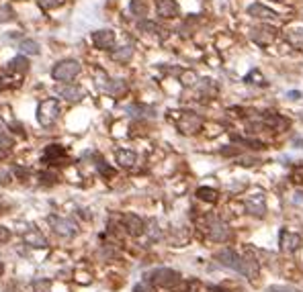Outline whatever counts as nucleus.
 Returning a JSON list of instances; mask_svg holds the SVG:
<instances>
[{"mask_svg":"<svg viewBox=\"0 0 303 292\" xmlns=\"http://www.w3.org/2000/svg\"><path fill=\"white\" fill-rule=\"evenodd\" d=\"M152 284H156V286H162V288H170V290H180V274L174 272V270H170V268H158L152 272Z\"/></svg>","mask_w":303,"mask_h":292,"instance_id":"obj_1","label":"nucleus"},{"mask_svg":"<svg viewBox=\"0 0 303 292\" xmlns=\"http://www.w3.org/2000/svg\"><path fill=\"white\" fill-rule=\"evenodd\" d=\"M82 70V65L80 61L76 59H64L60 63L54 65V70H52V78L58 80V82H72Z\"/></svg>","mask_w":303,"mask_h":292,"instance_id":"obj_2","label":"nucleus"},{"mask_svg":"<svg viewBox=\"0 0 303 292\" xmlns=\"http://www.w3.org/2000/svg\"><path fill=\"white\" fill-rule=\"evenodd\" d=\"M58 115H60V104L54 98L43 100L39 104V108H37V121H39L41 127H52L56 123Z\"/></svg>","mask_w":303,"mask_h":292,"instance_id":"obj_3","label":"nucleus"},{"mask_svg":"<svg viewBox=\"0 0 303 292\" xmlns=\"http://www.w3.org/2000/svg\"><path fill=\"white\" fill-rule=\"evenodd\" d=\"M48 223L52 225V229H54L60 237L72 239V237H76V233H78V227H76V225H74L70 219H64V217L52 215V217H48Z\"/></svg>","mask_w":303,"mask_h":292,"instance_id":"obj_4","label":"nucleus"},{"mask_svg":"<svg viewBox=\"0 0 303 292\" xmlns=\"http://www.w3.org/2000/svg\"><path fill=\"white\" fill-rule=\"evenodd\" d=\"M203 121L199 115H194V112H180V117L176 119V129L184 135H192L201 129Z\"/></svg>","mask_w":303,"mask_h":292,"instance_id":"obj_5","label":"nucleus"},{"mask_svg":"<svg viewBox=\"0 0 303 292\" xmlns=\"http://www.w3.org/2000/svg\"><path fill=\"white\" fill-rule=\"evenodd\" d=\"M276 29L270 27V25H256L252 31H250V37L254 43L262 45V47H266V45H270L274 39H276Z\"/></svg>","mask_w":303,"mask_h":292,"instance_id":"obj_6","label":"nucleus"},{"mask_svg":"<svg viewBox=\"0 0 303 292\" xmlns=\"http://www.w3.org/2000/svg\"><path fill=\"white\" fill-rule=\"evenodd\" d=\"M209 237L218 243H224L230 239V227L218 217H209Z\"/></svg>","mask_w":303,"mask_h":292,"instance_id":"obj_7","label":"nucleus"},{"mask_svg":"<svg viewBox=\"0 0 303 292\" xmlns=\"http://www.w3.org/2000/svg\"><path fill=\"white\" fill-rule=\"evenodd\" d=\"M215 260H218L222 266L234 270V272H240L242 274V256H238L234 250H222L215 254Z\"/></svg>","mask_w":303,"mask_h":292,"instance_id":"obj_8","label":"nucleus"},{"mask_svg":"<svg viewBox=\"0 0 303 292\" xmlns=\"http://www.w3.org/2000/svg\"><path fill=\"white\" fill-rule=\"evenodd\" d=\"M92 41H94V45H96L98 49L111 51V49L115 47V43H117V35H115V31H111V29H100V31H96V33L92 35Z\"/></svg>","mask_w":303,"mask_h":292,"instance_id":"obj_9","label":"nucleus"},{"mask_svg":"<svg viewBox=\"0 0 303 292\" xmlns=\"http://www.w3.org/2000/svg\"><path fill=\"white\" fill-rule=\"evenodd\" d=\"M244 207H246V211H248L250 215H254V217H264V215H266V200H264V194H262V192L252 194L250 198H246Z\"/></svg>","mask_w":303,"mask_h":292,"instance_id":"obj_10","label":"nucleus"},{"mask_svg":"<svg viewBox=\"0 0 303 292\" xmlns=\"http://www.w3.org/2000/svg\"><path fill=\"white\" fill-rule=\"evenodd\" d=\"M43 157H46V162H50L52 166H64L68 162V153L62 145H48Z\"/></svg>","mask_w":303,"mask_h":292,"instance_id":"obj_11","label":"nucleus"},{"mask_svg":"<svg viewBox=\"0 0 303 292\" xmlns=\"http://www.w3.org/2000/svg\"><path fill=\"white\" fill-rule=\"evenodd\" d=\"M280 250L283 252H289V254H293V252H297L299 247H301V243H303V237L299 235V233H291V231H280Z\"/></svg>","mask_w":303,"mask_h":292,"instance_id":"obj_12","label":"nucleus"},{"mask_svg":"<svg viewBox=\"0 0 303 292\" xmlns=\"http://www.w3.org/2000/svg\"><path fill=\"white\" fill-rule=\"evenodd\" d=\"M56 92L62 96V98H66L68 102H78L84 98V88L76 86V84H62L56 88Z\"/></svg>","mask_w":303,"mask_h":292,"instance_id":"obj_13","label":"nucleus"},{"mask_svg":"<svg viewBox=\"0 0 303 292\" xmlns=\"http://www.w3.org/2000/svg\"><path fill=\"white\" fill-rule=\"evenodd\" d=\"M123 227L127 229V233H129V235L138 237V235H142V233L146 231V223H144L138 215L127 213V215H123Z\"/></svg>","mask_w":303,"mask_h":292,"instance_id":"obj_14","label":"nucleus"},{"mask_svg":"<svg viewBox=\"0 0 303 292\" xmlns=\"http://www.w3.org/2000/svg\"><path fill=\"white\" fill-rule=\"evenodd\" d=\"M156 10H158V16L162 18H176L180 14V6L176 0H158Z\"/></svg>","mask_w":303,"mask_h":292,"instance_id":"obj_15","label":"nucleus"},{"mask_svg":"<svg viewBox=\"0 0 303 292\" xmlns=\"http://www.w3.org/2000/svg\"><path fill=\"white\" fill-rule=\"evenodd\" d=\"M248 14H250V16H254V18H264V20H272V18H276V16H278L274 10H270L268 6L260 4V2L250 4V6H248Z\"/></svg>","mask_w":303,"mask_h":292,"instance_id":"obj_16","label":"nucleus"},{"mask_svg":"<svg viewBox=\"0 0 303 292\" xmlns=\"http://www.w3.org/2000/svg\"><path fill=\"white\" fill-rule=\"evenodd\" d=\"M262 125L270 127L272 131H283V129L289 127V121L283 119L280 115H276V112H268V115H264V119H262Z\"/></svg>","mask_w":303,"mask_h":292,"instance_id":"obj_17","label":"nucleus"},{"mask_svg":"<svg viewBox=\"0 0 303 292\" xmlns=\"http://www.w3.org/2000/svg\"><path fill=\"white\" fill-rule=\"evenodd\" d=\"M115 157H117V164L123 166V168H132V166H136V162H138V155H136V151H132V149H117V151H115Z\"/></svg>","mask_w":303,"mask_h":292,"instance_id":"obj_18","label":"nucleus"},{"mask_svg":"<svg viewBox=\"0 0 303 292\" xmlns=\"http://www.w3.org/2000/svg\"><path fill=\"white\" fill-rule=\"evenodd\" d=\"M285 41L291 45V47L303 51V27H297V29H291L285 33Z\"/></svg>","mask_w":303,"mask_h":292,"instance_id":"obj_19","label":"nucleus"},{"mask_svg":"<svg viewBox=\"0 0 303 292\" xmlns=\"http://www.w3.org/2000/svg\"><path fill=\"white\" fill-rule=\"evenodd\" d=\"M102 90H106L111 96H121L125 90H127V84L123 82V80H106V84H104V88Z\"/></svg>","mask_w":303,"mask_h":292,"instance_id":"obj_20","label":"nucleus"},{"mask_svg":"<svg viewBox=\"0 0 303 292\" xmlns=\"http://www.w3.org/2000/svg\"><path fill=\"white\" fill-rule=\"evenodd\" d=\"M25 243H27V245H31V247H48V239L43 237L37 229H33V231H29V233H25Z\"/></svg>","mask_w":303,"mask_h":292,"instance_id":"obj_21","label":"nucleus"},{"mask_svg":"<svg viewBox=\"0 0 303 292\" xmlns=\"http://www.w3.org/2000/svg\"><path fill=\"white\" fill-rule=\"evenodd\" d=\"M115 61H119V63H127V61H132V57H134V47L132 45H125V47H119V49H115L113 51V55H111Z\"/></svg>","mask_w":303,"mask_h":292,"instance_id":"obj_22","label":"nucleus"},{"mask_svg":"<svg viewBox=\"0 0 303 292\" xmlns=\"http://www.w3.org/2000/svg\"><path fill=\"white\" fill-rule=\"evenodd\" d=\"M129 10H132L134 16H148V10H150V4H148V0H132V4H129Z\"/></svg>","mask_w":303,"mask_h":292,"instance_id":"obj_23","label":"nucleus"},{"mask_svg":"<svg viewBox=\"0 0 303 292\" xmlns=\"http://www.w3.org/2000/svg\"><path fill=\"white\" fill-rule=\"evenodd\" d=\"M27 67H29V59L27 57H23V55H18V57H14V59H10L8 61V72H27Z\"/></svg>","mask_w":303,"mask_h":292,"instance_id":"obj_24","label":"nucleus"},{"mask_svg":"<svg viewBox=\"0 0 303 292\" xmlns=\"http://www.w3.org/2000/svg\"><path fill=\"white\" fill-rule=\"evenodd\" d=\"M18 49L23 53H27V55H39V43L33 41V39H23L18 45Z\"/></svg>","mask_w":303,"mask_h":292,"instance_id":"obj_25","label":"nucleus"},{"mask_svg":"<svg viewBox=\"0 0 303 292\" xmlns=\"http://www.w3.org/2000/svg\"><path fill=\"white\" fill-rule=\"evenodd\" d=\"M197 196H199L201 200H205V202H215V200H218V190H213V188H209V186H201V188L197 190Z\"/></svg>","mask_w":303,"mask_h":292,"instance_id":"obj_26","label":"nucleus"},{"mask_svg":"<svg viewBox=\"0 0 303 292\" xmlns=\"http://www.w3.org/2000/svg\"><path fill=\"white\" fill-rule=\"evenodd\" d=\"M127 112H132V115H138V117H154V110L148 108V106H127Z\"/></svg>","mask_w":303,"mask_h":292,"instance_id":"obj_27","label":"nucleus"},{"mask_svg":"<svg viewBox=\"0 0 303 292\" xmlns=\"http://www.w3.org/2000/svg\"><path fill=\"white\" fill-rule=\"evenodd\" d=\"M31 286H33L35 292H50L52 290V282L48 278H37V280H33Z\"/></svg>","mask_w":303,"mask_h":292,"instance_id":"obj_28","label":"nucleus"},{"mask_svg":"<svg viewBox=\"0 0 303 292\" xmlns=\"http://www.w3.org/2000/svg\"><path fill=\"white\" fill-rule=\"evenodd\" d=\"M244 82H248V84H258V86H264V84H266L264 78H262V74L258 72V70H252V72L244 78Z\"/></svg>","mask_w":303,"mask_h":292,"instance_id":"obj_29","label":"nucleus"},{"mask_svg":"<svg viewBox=\"0 0 303 292\" xmlns=\"http://www.w3.org/2000/svg\"><path fill=\"white\" fill-rule=\"evenodd\" d=\"M138 29L144 31V33H158V25H156V22H152V20H140Z\"/></svg>","mask_w":303,"mask_h":292,"instance_id":"obj_30","label":"nucleus"},{"mask_svg":"<svg viewBox=\"0 0 303 292\" xmlns=\"http://www.w3.org/2000/svg\"><path fill=\"white\" fill-rule=\"evenodd\" d=\"M64 2H66V0H39V4L43 6V8H58V6H62Z\"/></svg>","mask_w":303,"mask_h":292,"instance_id":"obj_31","label":"nucleus"},{"mask_svg":"<svg viewBox=\"0 0 303 292\" xmlns=\"http://www.w3.org/2000/svg\"><path fill=\"white\" fill-rule=\"evenodd\" d=\"M148 233H150L152 239H160V237H162V233H160V229H158V223H156V221H150V229H148Z\"/></svg>","mask_w":303,"mask_h":292,"instance_id":"obj_32","label":"nucleus"},{"mask_svg":"<svg viewBox=\"0 0 303 292\" xmlns=\"http://www.w3.org/2000/svg\"><path fill=\"white\" fill-rule=\"evenodd\" d=\"M12 18V8L10 6H2L0 8V22H8Z\"/></svg>","mask_w":303,"mask_h":292,"instance_id":"obj_33","label":"nucleus"},{"mask_svg":"<svg viewBox=\"0 0 303 292\" xmlns=\"http://www.w3.org/2000/svg\"><path fill=\"white\" fill-rule=\"evenodd\" d=\"M194 82H197V74H194V72H184L182 74V84L184 86H192Z\"/></svg>","mask_w":303,"mask_h":292,"instance_id":"obj_34","label":"nucleus"},{"mask_svg":"<svg viewBox=\"0 0 303 292\" xmlns=\"http://www.w3.org/2000/svg\"><path fill=\"white\" fill-rule=\"evenodd\" d=\"M266 292H299V290H295L291 286H270V288H266Z\"/></svg>","mask_w":303,"mask_h":292,"instance_id":"obj_35","label":"nucleus"},{"mask_svg":"<svg viewBox=\"0 0 303 292\" xmlns=\"http://www.w3.org/2000/svg\"><path fill=\"white\" fill-rule=\"evenodd\" d=\"M39 178H41L46 184H48V182H52V184H54L56 180H58V178H56V174H52V172H41V174H39Z\"/></svg>","mask_w":303,"mask_h":292,"instance_id":"obj_36","label":"nucleus"},{"mask_svg":"<svg viewBox=\"0 0 303 292\" xmlns=\"http://www.w3.org/2000/svg\"><path fill=\"white\" fill-rule=\"evenodd\" d=\"M10 239V231L6 227H0V243H6Z\"/></svg>","mask_w":303,"mask_h":292,"instance_id":"obj_37","label":"nucleus"},{"mask_svg":"<svg viewBox=\"0 0 303 292\" xmlns=\"http://www.w3.org/2000/svg\"><path fill=\"white\" fill-rule=\"evenodd\" d=\"M295 182H303V166H299V172H295Z\"/></svg>","mask_w":303,"mask_h":292,"instance_id":"obj_38","label":"nucleus"},{"mask_svg":"<svg viewBox=\"0 0 303 292\" xmlns=\"http://www.w3.org/2000/svg\"><path fill=\"white\" fill-rule=\"evenodd\" d=\"M287 98H291V100H297V98H301V94H299V92H295V90H293V92H287Z\"/></svg>","mask_w":303,"mask_h":292,"instance_id":"obj_39","label":"nucleus"},{"mask_svg":"<svg viewBox=\"0 0 303 292\" xmlns=\"http://www.w3.org/2000/svg\"><path fill=\"white\" fill-rule=\"evenodd\" d=\"M136 292H150V288H146L144 284H138V286H136Z\"/></svg>","mask_w":303,"mask_h":292,"instance_id":"obj_40","label":"nucleus"},{"mask_svg":"<svg viewBox=\"0 0 303 292\" xmlns=\"http://www.w3.org/2000/svg\"><path fill=\"white\" fill-rule=\"evenodd\" d=\"M4 292H20V290H18V288H14V286H10V288H6Z\"/></svg>","mask_w":303,"mask_h":292,"instance_id":"obj_41","label":"nucleus"},{"mask_svg":"<svg viewBox=\"0 0 303 292\" xmlns=\"http://www.w3.org/2000/svg\"><path fill=\"white\" fill-rule=\"evenodd\" d=\"M211 292H228V290H222V288H218V286H213Z\"/></svg>","mask_w":303,"mask_h":292,"instance_id":"obj_42","label":"nucleus"},{"mask_svg":"<svg viewBox=\"0 0 303 292\" xmlns=\"http://www.w3.org/2000/svg\"><path fill=\"white\" fill-rule=\"evenodd\" d=\"M2 270H4V266H2V262H0V274H2Z\"/></svg>","mask_w":303,"mask_h":292,"instance_id":"obj_43","label":"nucleus"},{"mask_svg":"<svg viewBox=\"0 0 303 292\" xmlns=\"http://www.w3.org/2000/svg\"><path fill=\"white\" fill-rule=\"evenodd\" d=\"M274 2H283V0H274Z\"/></svg>","mask_w":303,"mask_h":292,"instance_id":"obj_44","label":"nucleus"}]
</instances>
